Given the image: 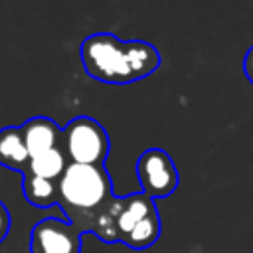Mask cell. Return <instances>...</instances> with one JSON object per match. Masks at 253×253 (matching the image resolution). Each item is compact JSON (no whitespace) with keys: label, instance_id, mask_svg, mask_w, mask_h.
Segmentation results:
<instances>
[{"label":"cell","instance_id":"cell-3","mask_svg":"<svg viewBox=\"0 0 253 253\" xmlns=\"http://www.w3.org/2000/svg\"><path fill=\"white\" fill-rule=\"evenodd\" d=\"M63 154L73 164L103 166L109 152V136L99 121L91 117H77L61 130Z\"/></svg>","mask_w":253,"mask_h":253},{"label":"cell","instance_id":"cell-10","mask_svg":"<svg viewBox=\"0 0 253 253\" xmlns=\"http://www.w3.org/2000/svg\"><path fill=\"white\" fill-rule=\"evenodd\" d=\"M24 196L36 208H49L57 202V186L51 180H43V178L26 174L24 176Z\"/></svg>","mask_w":253,"mask_h":253},{"label":"cell","instance_id":"cell-6","mask_svg":"<svg viewBox=\"0 0 253 253\" xmlns=\"http://www.w3.org/2000/svg\"><path fill=\"white\" fill-rule=\"evenodd\" d=\"M107 208L115 217L119 241H125L140 219H144L146 215L156 211L154 202L144 194H132V196L123 198V200L111 198V206H107Z\"/></svg>","mask_w":253,"mask_h":253},{"label":"cell","instance_id":"cell-7","mask_svg":"<svg viewBox=\"0 0 253 253\" xmlns=\"http://www.w3.org/2000/svg\"><path fill=\"white\" fill-rule=\"evenodd\" d=\"M20 130H22V138L30 158L43 154L47 150H53L61 142V130L57 123L47 117H34L26 121L20 126Z\"/></svg>","mask_w":253,"mask_h":253},{"label":"cell","instance_id":"cell-12","mask_svg":"<svg viewBox=\"0 0 253 253\" xmlns=\"http://www.w3.org/2000/svg\"><path fill=\"white\" fill-rule=\"evenodd\" d=\"M8 231H10V213H8L6 206L0 202V241H4Z\"/></svg>","mask_w":253,"mask_h":253},{"label":"cell","instance_id":"cell-9","mask_svg":"<svg viewBox=\"0 0 253 253\" xmlns=\"http://www.w3.org/2000/svg\"><path fill=\"white\" fill-rule=\"evenodd\" d=\"M67 168V160H65V154L57 148L53 150H47L43 154H38V156H32L28 166H26V174L30 176H36V178H43V180H59L63 170Z\"/></svg>","mask_w":253,"mask_h":253},{"label":"cell","instance_id":"cell-8","mask_svg":"<svg viewBox=\"0 0 253 253\" xmlns=\"http://www.w3.org/2000/svg\"><path fill=\"white\" fill-rule=\"evenodd\" d=\"M30 154L26 150L20 126H6L0 130V164L14 170H26Z\"/></svg>","mask_w":253,"mask_h":253},{"label":"cell","instance_id":"cell-13","mask_svg":"<svg viewBox=\"0 0 253 253\" xmlns=\"http://www.w3.org/2000/svg\"><path fill=\"white\" fill-rule=\"evenodd\" d=\"M243 71H245V77L247 81L253 85V45L247 49L245 53V59H243Z\"/></svg>","mask_w":253,"mask_h":253},{"label":"cell","instance_id":"cell-11","mask_svg":"<svg viewBox=\"0 0 253 253\" xmlns=\"http://www.w3.org/2000/svg\"><path fill=\"white\" fill-rule=\"evenodd\" d=\"M158 235H160V217H158V211H154L134 225V229L128 233L125 243L132 249H144V247H150L158 239Z\"/></svg>","mask_w":253,"mask_h":253},{"label":"cell","instance_id":"cell-4","mask_svg":"<svg viewBox=\"0 0 253 253\" xmlns=\"http://www.w3.org/2000/svg\"><path fill=\"white\" fill-rule=\"evenodd\" d=\"M136 176L142 186V194L150 200L166 198L178 188V168L160 148H148L140 154L136 162Z\"/></svg>","mask_w":253,"mask_h":253},{"label":"cell","instance_id":"cell-5","mask_svg":"<svg viewBox=\"0 0 253 253\" xmlns=\"http://www.w3.org/2000/svg\"><path fill=\"white\" fill-rule=\"evenodd\" d=\"M81 239L73 225L47 217L32 229V253H79Z\"/></svg>","mask_w":253,"mask_h":253},{"label":"cell","instance_id":"cell-1","mask_svg":"<svg viewBox=\"0 0 253 253\" xmlns=\"http://www.w3.org/2000/svg\"><path fill=\"white\" fill-rule=\"evenodd\" d=\"M81 61L93 79L113 85L144 79L160 67V55L150 43L121 42L111 34L89 36L81 43Z\"/></svg>","mask_w":253,"mask_h":253},{"label":"cell","instance_id":"cell-2","mask_svg":"<svg viewBox=\"0 0 253 253\" xmlns=\"http://www.w3.org/2000/svg\"><path fill=\"white\" fill-rule=\"evenodd\" d=\"M57 200L65 210L91 211L111 200V180L103 166L69 162L57 180Z\"/></svg>","mask_w":253,"mask_h":253}]
</instances>
